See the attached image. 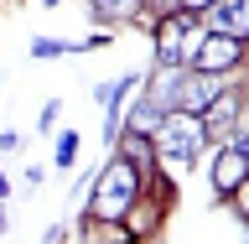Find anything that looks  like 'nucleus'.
<instances>
[{"mask_svg":"<svg viewBox=\"0 0 249 244\" xmlns=\"http://www.w3.org/2000/svg\"><path fill=\"white\" fill-rule=\"evenodd\" d=\"M156 151L166 161H192L202 151V120H192L187 109H171L166 120L156 125Z\"/></svg>","mask_w":249,"mask_h":244,"instance_id":"obj_1","label":"nucleus"},{"mask_svg":"<svg viewBox=\"0 0 249 244\" xmlns=\"http://www.w3.org/2000/svg\"><path fill=\"white\" fill-rule=\"evenodd\" d=\"M130 198H135V167H130V161H109V171L99 177V187H93V213L99 218H120L124 208H130Z\"/></svg>","mask_w":249,"mask_h":244,"instance_id":"obj_2","label":"nucleus"},{"mask_svg":"<svg viewBox=\"0 0 249 244\" xmlns=\"http://www.w3.org/2000/svg\"><path fill=\"white\" fill-rule=\"evenodd\" d=\"M187 31H192V11H177L171 21H161V31H156V57H161V68L192 62V47L197 42H187Z\"/></svg>","mask_w":249,"mask_h":244,"instance_id":"obj_3","label":"nucleus"},{"mask_svg":"<svg viewBox=\"0 0 249 244\" xmlns=\"http://www.w3.org/2000/svg\"><path fill=\"white\" fill-rule=\"evenodd\" d=\"M223 94L218 73H177V94H171V109H208Z\"/></svg>","mask_w":249,"mask_h":244,"instance_id":"obj_4","label":"nucleus"},{"mask_svg":"<svg viewBox=\"0 0 249 244\" xmlns=\"http://www.w3.org/2000/svg\"><path fill=\"white\" fill-rule=\"evenodd\" d=\"M239 52H244V47L233 42V37L208 31V37H197V47H192V62H197V73H223V68L239 62Z\"/></svg>","mask_w":249,"mask_h":244,"instance_id":"obj_5","label":"nucleus"},{"mask_svg":"<svg viewBox=\"0 0 249 244\" xmlns=\"http://www.w3.org/2000/svg\"><path fill=\"white\" fill-rule=\"evenodd\" d=\"M208 26H213L218 37L244 42V0H213V5H208Z\"/></svg>","mask_w":249,"mask_h":244,"instance_id":"obj_6","label":"nucleus"},{"mask_svg":"<svg viewBox=\"0 0 249 244\" xmlns=\"http://www.w3.org/2000/svg\"><path fill=\"white\" fill-rule=\"evenodd\" d=\"M239 182H244V146H229L213 161V187L218 192H239Z\"/></svg>","mask_w":249,"mask_h":244,"instance_id":"obj_7","label":"nucleus"},{"mask_svg":"<svg viewBox=\"0 0 249 244\" xmlns=\"http://www.w3.org/2000/svg\"><path fill=\"white\" fill-rule=\"evenodd\" d=\"M223 125H239V99H233V94H218L213 104H208L202 130H223Z\"/></svg>","mask_w":249,"mask_h":244,"instance_id":"obj_8","label":"nucleus"},{"mask_svg":"<svg viewBox=\"0 0 249 244\" xmlns=\"http://www.w3.org/2000/svg\"><path fill=\"white\" fill-rule=\"evenodd\" d=\"M161 120H166V109L156 104V99H140V109L130 114V130H140V135H151V130H156Z\"/></svg>","mask_w":249,"mask_h":244,"instance_id":"obj_9","label":"nucleus"},{"mask_svg":"<svg viewBox=\"0 0 249 244\" xmlns=\"http://www.w3.org/2000/svg\"><path fill=\"white\" fill-rule=\"evenodd\" d=\"M124 161H151V146H145V135H140V130L124 140Z\"/></svg>","mask_w":249,"mask_h":244,"instance_id":"obj_10","label":"nucleus"},{"mask_svg":"<svg viewBox=\"0 0 249 244\" xmlns=\"http://www.w3.org/2000/svg\"><path fill=\"white\" fill-rule=\"evenodd\" d=\"M130 5H135V0H93V11L104 16V21L109 16H130Z\"/></svg>","mask_w":249,"mask_h":244,"instance_id":"obj_11","label":"nucleus"},{"mask_svg":"<svg viewBox=\"0 0 249 244\" xmlns=\"http://www.w3.org/2000/svg\"><path fill=\"white\" fill-rule=\"evenodd\" d=\"M73 151H78V135H62V140H57V167H68Z\"/></svg>","mask_w":249,"mask_h":244,"instance_id":"obj_12","label":"nucleus"},{"mask_svg":"<svg viewBox=\"0 0 249 244\" xmlns=\"http://www.w3.org/2000/svg\"><path fill=\"white\" fill-rule=\"evenodd\" d=\"M57 52H62V42H47V37L31 42V57H57Z\"/></svg>","mask_w":249,"mask_h":244,"instance_id":"obj_13","label":"nucleus"},{"mask_svg":"<svg viewBox=\"0 0 249 244\" xmlns=\"http://www.w3.org/2000/svg\"><path fill=\"white\" fill-rule=\"evenodd\" d=\"M213 0H182V11H208Z\"/></svg>","mask_w":249,"mask_h":244,"instance_id":"obj_14","label":"nucleus"},{"mask_svg":"<svg viewBox=\"0 0 249 244\" xmlns=\"http://www.w3.org/2000/svg\"><path fill=\"white\" fill-rule=\"evenodd\" d=\"M0 234H5V213H0Z\"/></svg>","mask_w":249,"mask_h":244,"instance_id":"obj_15","label":"nucleus"},{"mask_svg":"<svg viewBox=\"0 0 249 244\" xmlns=\"http://www.w3.org/2000/svg\"><path fill=\"white\" fill-rule=\"evenodd\" d=\"M151 5H171V0H151Z\"/></svg>","mask_w":249,"mask_h":244,"instance_id":"obj_16","label":"nucleus"}]
</instances>
